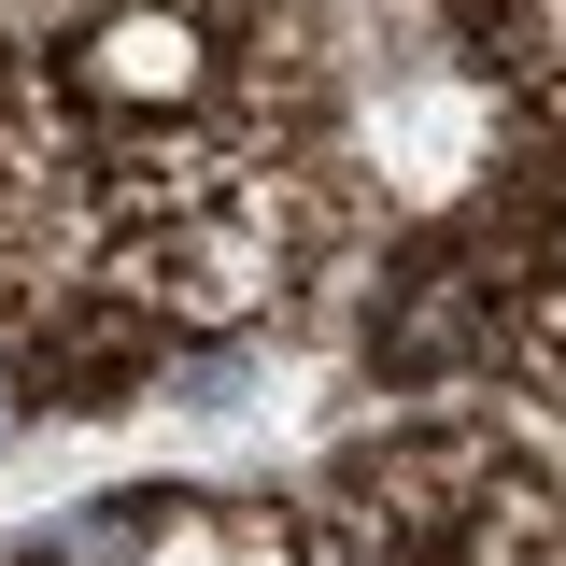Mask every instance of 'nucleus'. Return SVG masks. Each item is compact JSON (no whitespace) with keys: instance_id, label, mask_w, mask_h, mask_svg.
I'll use <instances>...</instances> for the list:
<instances>
[{"instance_id":"obj_1","label":"nucleus","mask_w":566,"mask_h":566,"mask_svg":"<svg viewBox=\"0 0 566 566\" xmlns=\"http://www.w3.org/2000/svg\"><path fill=\"white\" fill-rule=\"evenodd\" d=\"M85 85H99V99H185V85H199V29L156 14V0H142V14H99V29H85Z\"/></svg>"},{"instance_id":"obj_2","label":"nucleus","mask_w":566,"mask_h":566,"mask_svg":"<svg viewBox=\"0 0 566 566\" xmlns=\"http://www.w3.org/2000/svg\"><path fill=\"white\" fill-rule=\"evenodd\" d=\"M14 424H29V397H14V368H0V439H14Z\"/></svg>"}]
</instances>
